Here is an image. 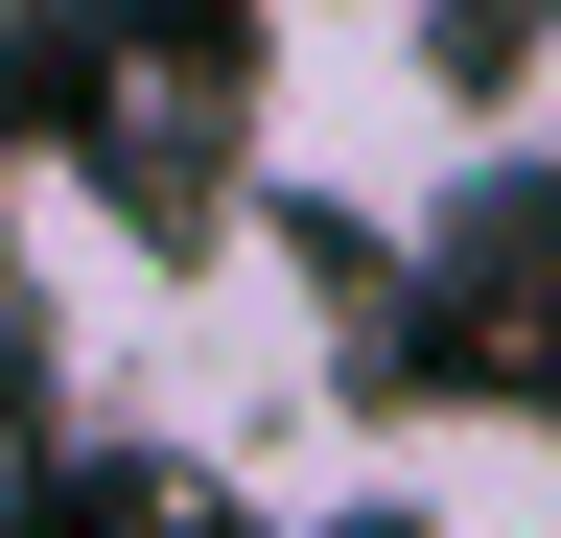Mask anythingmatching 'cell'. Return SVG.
<instances>
[{"label": "cell", "instance_id": "7a4b0ae2", "mask_svg": "<svg viewBox=\"0 0 561 538\" xmlns=\"http://www.w3.org/2000/svg\"><path fill=\"white\" fill-rule=\"evenodd\" d=\"M375 538H561V398H398L351 445Z\"/></svg>", "mask_w": 561, "mask_h": 538}, {"label": "cell", "instance_id": "5b68a950", "mask_svg": "<svg viewBox=\"0 0 561 538\" xmlns=\"http://www.w3.org/2000/svg\"><path fill=\"white\" fill-rule=\"evenodd\" d=\"M0 24H24V0H0Z\"/></svg>", "mask_w": 561, "mask_h": 538}, {"label": "cell", "instance_id": "3957f363", "mask_svg": "<svg viewBox=\"0 0 561 538\" xmlns=\"http://www.w3.org/2000/svg\"><path fill=\"white\" fill-rule=\"evenodd\" d=\"M491 164L561 211V24H515V47H491Z\"/></svg>", "mask_w": 561, "mask_h": 538}, {"label": "cell", "instance_id": "6da1fadb", "mask_svg": "<svg viewBox=\"0 0 561 538\" xmlns=\"http://www.w3.org/2000/svg\"><path fill=\"white\" fill-rule=\"evenodd\" d=\"M234 141H257V211H305L351 257H421L491 187V47H468V0H257Z\"/></svg>", "mask_w": 561, "mask_h": 538}, {"label": "cell", "instance_id": "277c9868", "mask_svg": "<svg viewBox=\"0 0 561 538\" xmlns=\"http://www.w3.org/2000/svg\"><path fill=\"white\" fill-rule=\"evenodd\" d=\"M24 445L47 422H24V328H0V538H24Z\"/></svg>", "mask_w": 561, "mask_h": 538}]
</instances>
